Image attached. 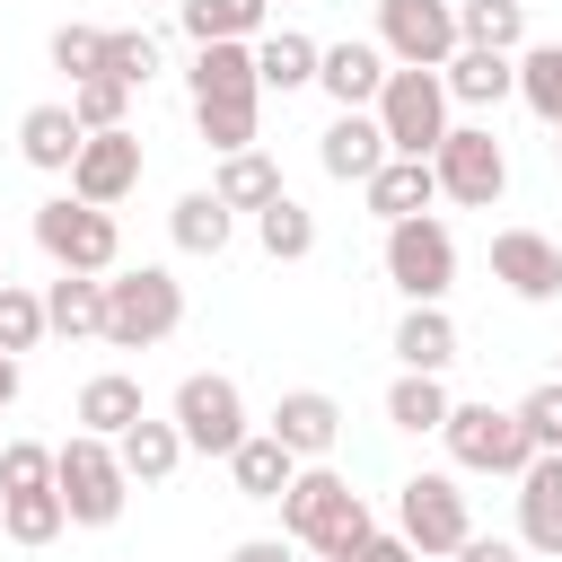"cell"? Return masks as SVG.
Listing matches in <instances>:
<instances>
[{
    "label": "cell",
    "mask_w": 562,
    "mask_h": 562,
    "mask_svg": "<svg viewBox=\"0 0 562 562\" xmlns=\"http://www.w3.org/2000/svg\"><path fill=\"white\" fill-rule=\"evenodd\" d=\"M184 325V281L167 263H132V272H105V342L114 351H149Z\"/></svg>",
    "instance_id": "cell-2"
},
{
    "label": "cell",
    "mask_w": 562,
    "mask_h": 562,
    "mask_svg": "<svg viewBox=\"0 0 562 562\" xmlns=\"http://www.w3.org/2000/svg\"><path fill=\"white\" fill-rule=\"evenodd\" d=\"M211 193H220L228 211H272V202H281V167H272L263 149H237V158H220Z\"/></svg>",
    "instance_id": "cell-31"
},
{
    "label": "cell",
    "mask_w": 562,
    "mask_h": 562,
    "mask_svg": "<svg viewBox=\"0 0 562 562\" xmlns=\"http://www.w3.org/2000/svg\"><path fill=\"white\" fill-rule=\"evenodd\" d=\"M553 167H562V132H553Z\"/></svg>",
    "instance_id": "cell-47"
},
{
    "label": "cell",
    "mask_w": 562,
    "mask_h": 562,
    "mask_svg": "<svg viewBox=\"0 0 562 562\" xmlns=\"http://www.w3.org/2000/svg\"><path fill=\"white\" fill-rule=\"evenodd\" d=\"M518 544L562 562V448H544L527 474H518Z\"/></svg>",
    "instance_id": "cell-16"
},
{
    "label": "cell",
    "mask_w": 562,
    "mask_h": 562,
    "mask_svg": "<svg viewBox=\"0 0 562 562\" xmlns=\"http://www.w3.org/2000/svg\"><path fill=\"white\" fill-rule=\"evenodd\" d=\"M457 35L474 53H527V0H457Z\"/></svg>",
    "instance_id": "cell-30"
},
{
    "label": "cell",
    "mask_w": 562,
    "mask_h": 562,
    "mask_svg": "<svg viewBox=\"0 0 562 562\" xmlns=\"http://www.w3.org/2000/svg\"><path fill=\"white\" fill-rule=\"evenodd\" d=\"M439 79H448V105H501V97H518V53H474V44H457V61H448Z\"/></svg>",
    "instance_id": "cell-22"
},
{
    "label": "cell",
    "mask_w": 562,
    "mask_h": 562,
    "mask_svg": "<svg viewBox=\"0 0 562 562\" xmlns=\"http://www.w3.org/2000/svg\"><path fill=\"white\" fill-rule=\"evenodd\" d=\"M228 562H290V536H246L228 544Z\"/></svg>",
    "instance_id": "cell-44"
},
{
    "label": "cell",
    "mask_w": 562,
    "mask_h": 562,
    "mask_svg": "<svg viewBox=\"0 0 562 562\" xmlns=\"http://www.w3.org/2000/svg\"><path fill=\"white\" fill-rule=\"evenodd\" d=\"M193 105H263V79H255V44H202L193 70H184Z\"/></svg>",
    "instance_id": "cell-18"
},
{
    "label": "cell",
    "mask_w": 562,
    "mask_h": 562,
    "mask_svg": "<svg viewBox=\"0 0 562 562\" xmlns=\"http://www.w3.org/2000/svg\"><path fill=\"white\" fill-rule=\"evenodd\" d=\"M316 61H325V44H307L299 26H263V35H255V79L281 88V97H290V88H316Z\"/></svg>",
    "instance_id": "cell-25"
},
{
    "label": "cell",
    "mask_w": 562,
    "mask_h": 562,
    "mask_svg": "<svg viewBox=\"0 0 562 562\" xmlns=\"http://www.w3.org/2000/svg\"><path fill=\"white\" fill-rule=\"evenodd\" d=\"M386 281L404 290V307H439L448 290H457V237H448V220H395L386 228Z\"/></svg>",
    "instance_id": "cell-7"
},
{
    "label": "cell",
    "mask_w": 562,
    "mask_h": 562,
    "mask_svg": "<svg viewBox=\"0 0 562 562\" xmlns=\"http://www.w3.org/2000/svg\"><path fill=\"white\" fill-rule=\"evenodd\" d=\"M53 492H61L70 527H114V518H123V501H132V474H123L114 439L79 430V439H61V448H53Z\"/></svg>",
    "instance_id": "cell-3"
},
{
    "label": "cell",
    "mask_w": 562,
    "mask_h": 562,
    "mask_svg": "<svg viewBox=\"0 0 562 562\" xmlns=\"http://www.w3.org/2000/svg\"><path fill=\"white\" fill-rule=\"evenodd\" d=\"M369 114L386 123V149L395 158H430L448 140V79L439 70H386V97Z\"/></svg>",
    "instance_id": "cell-8"
},
{
    "label": "cell",
    "mask_w": 562,
    "mask_h": 562,
    "mask_svg": "<svg viewBox=\"0 0 562 562\" xmlns=\"http://www.w3.org/2000/svg\"><path fill=\"white\" fill-rule=\"evenodd\" d=\"M44 325L53 334H70V342H105V281L97 272H53L44 281Z\"/></svg>",
    "instance_id": "cell-21"
},
{
    "label": "cell",
    "mask_w": 562,
    "mask_h": 562,
    "mask_svg": "<svg viewBox=\"0 0 562 562\" xmlns=\"http://www.w3.org/2000/svg\"><path fill=\"white\" fill-rule=\"evenodd\" d=\"M518 105L562 132V44H527L518 53Z\"/></svg>",
    "instance_id": "cell-35"
},
{
    "label": "cell",
    "mask_w": 562,
    "mask_h": 562,
    "mask_svg": "<svg viewBox=\"0 0 562 562\" xmlns=\"http://www.w3.org/2000/svg\"><path fill=\"white\" fill-rule=\"evenodd\" d=\"M0 492H53V448L9 439V448H0Z\"/></svg>",
    "instance_id": "cell-41"
},
{
    "label": "cell",
    "mask_w": 562,
    "mask_h": 562,
    "mask_svg": "<svg viewBox=\"0 0 562 562\" xmlns=\"http://www.w3.org/2000/svg\"><path fill=\"white\" fill-rule=\"evenodd\" d=\"M140 413H149L140 404V378H123V369H105V378L79 386V430H97V439H123Z\"/></svg>",
    "instance_id": "cell-28"
},
{
    "label": "cell",
    "mask_w": 562,
    "mask_h": 562,
    "mask_svg": "<svg viewBox=\"0 0 562 562\" xmlns=\"http://www.w3.org/2000/svg\"><path fill=\"white\" fill-rule=\"evenodd\" d=\"M430 176H439V193H448V202L492 211V202L509 193V149L492 140V123H448V140L430 149Z\"/></svg>",
    "instance_id": "cell-9"
},
{
    "label": "cell",
    "mask_w": 562,
    "mask_h": 562,
    "mask_svg": "<svg viewBox=\"0 0 562 562\" xmlns=\"http://www.w3.org/2000/svg\"><path fill=\"white\" fill-rule=\"evenodd\" d=\"M457 44V0H378V53L395 70H448Z\"/></svg>",
    "instance_id": "cell-10"
},
{
    "label": "cell",
    "mask_w": 562,
    "mask_h": 562,
    "mask_svg": "<svg viewBox=\"0 0 562 562\" xmlns=\"http://www.w3.org/2000/svg\"><path fill=\"white\" fill-rule=\"evenodd\" d=\"M0 290H9V255H0Z\"/></svg>",
    "instance_id": "cell-48"
},
{
    "label": "cell",
    "mask_w": 562,
    "mask_h": 562,
    "mask_svg": "<svg viewBox=\"0 0 562 562\" xmlns=\"http://www.w3.org/2000/svg\"><path fill=\"white\" fill-rule=\"evenodd\" d=\"M395 360L422 369V378H439V369L457 360V316H448V307H404V316H395Z\"/></svg>",
    "instance_id": "cell-26"
},
{
    "label": "cell",
    "mask_w": 562,
    "mask_h": 562,
    "mask_svg": "<svg viewBox=\"0 0 562 562\" xmlns=\"http://www.w3.org/2000/svg\"><path fill=\"white\" fill-rule=\"evenodd\" d=\"M167 422L184 430V448H193V457H220V465H228V457L255 439V422H246V395H237V378H220V369H193V378L176 386Z\"/></svg>",
    "instance_id": "cell-5"
},
{
    "label": "cell",
    "mask_w": 562,
    "mask_h": 562,
    "mask_svg": "<svg viewBox=\"0 0 562 562\" xmlns=\"http://www.w3.org/2000/svg\"><path fill=\"white\" fill-rule=\"evenodd\" d=\"M299 465H325L334 457V439H342V404L325 395V386H290L281 404H272V422H263Z\"/></svg>",
    "instance_id": "cell-14"
},
{
    "label": "cell",
    "mask_w": 562,
    "mask_h": 562,
    "mask_svg": "<svg viewBox=\"0 0 562 562\" xmlns=\"http://www.w3.org/2000/svg\"><path fill=\"white\" fill-rule=\"evenodd\" d=\"M518 422H527L536 457H544V448H562V378H553V386H536V395L518 404Z\"/></svg>",
    "instance_id": "cell-42"
},
{
    "label": "cell",
    "mask_w": 562,
    "mask_h": 562,
    "mask_svg": "<svg viewBox=\"0 0 562 562\" xmlns=\"http://www.w3.org/2000/svg\"><path fill=\"white\" fill-rule=\"evenodd\" d=\"M386 70H395V61H386L378 44H360V35H351V44H325L316 88L334 97V114H369V105L386 97Z\"/></svg>",
    "instance_id": "cell-15"
},
{
    "label": "cell",
    "mask_w": 562,
    "mask_h": 562,
    "mask_svg": "<svg viewBox=\"0 0 562 562\" xmlns=\"http://www.w3.org/2000/svg\"><path fill=\"white\" fill-rule=\"evenodd\" d=\"M228 483H237V501H272V509H281V492L299 483V457H290L272 430H255V439L228 457Z\"/></svg>",
    "instance_id": "cell-24"
},
{
    "label": "cell",
    "mask_w": 562,
    "mask_h": 562,
    "mask_svg": "<svg viewBox=\"0 0 562 562\" xmlns=\"http://www.w3.org/2000/svg\"><path fill=\"white\" fill-rule=\"evenodd\" d=\"M492 281H501L509 299L544 307V299H562V246H553L544 228H501V237H492Z\"/></svg>",
    "instance_id": "cell-12"
},
{
    "label": "cell",
    "mask_w": 562,
    "mask_h": 562,
    "mask_svg": "<svg viewBox=\"0 0 562 562\" xmlns=\"http://www.w3.org/2000/svg\"><path fill=\"white\" fill-rule=\"evenodd\" d=\"M176 9H184V0H176Z\"/></svg>",
    "instance_id": "cell-49"
},
{
    "label": "cell",
    "mask_w": 562,
    "mask_h": 562,
    "mask_svg": "<svg viewBox=\"0 0 562 562\" xmlns=\"http://www.w3.org/2000/svg\"><path fill=\"white\" fill-rule=\"evenodd\" d=\"M79 149H88V132H79V114H70V105H26V114H18V158H26V167L70 176V167H79Z\"/></svg>",
    "instance_id": "cell-19"
},
{
    "label": "cell",
    "mask_w": 562,
    "mask_h": 562,
    "mask_svg": "<svg viewBox=\"0 0 562 562\" xmlns=\"http://www.w3.org/2000/svg\"><path fill=\"white\" fill-rule=\"evenodd\" d=\"M448 457H457V474H527L536 465V439H527V422H518V404H457L448 413Z\"/></svg>",
    "instance_id": "cell-6"
},
{
    "label": "cell",
    "mask_w": 562,
    "mask_h": 562,
    "mask_svg": "<svg viewBox=\"0 0 562 562\" xmlns=\"http://www.w3.org/2000/svg\"><path fill=\"white\" fill-rule=\"evenodd\" d=\"M70 114H79V132H123L132 123V88L123 79H79L70 88Z\"/></svg>",
    "instance_id": "cell-38"
},
{
    "label": "cell",
    "mask_w": 562,
    "mask_h": 562,
    "mask_svg": "<svg viewBox=\"0 0 562 562\" xmlns=\"http://www.w3.org/2000/svg\"><path fill=\"white\" fill-rule=\"evenodd\" d=\"M176 18H184V35H193V53H202V44H255L263 18H272V0H184Z\"/></svg>",
    "instance_id": "cell-27"
},
{
    "label": "cell",
    "mask_w": 562,
    "mask_h": 562,
    "mask_svg": "<svg viewBox=\"0 0 562 562\" xmlns=\"http://www.w3.org/2000/svg\"><path fill=\"white\" fill-rule=\"evenodd\" d=\"M105 79L149 88V79H158V35H149V26H105Z\"/></svg>",
    "instance_id": "cell-36"
},
{
    "label": "cell",
    "mask_w": 562,
    "mask_h": 562,
    "mask_svg": "<svg viewBox=\"0 0 562 562\" xmlns=\"http://www.w3.org/2000/svg\"><path fill=\"white\" fill-rule=\"evenodd\" d=\"M53 325H44V290H26V281H9L0 290V351L18 360V351H35Z\"/></svg>",
    "instance_id": "cell-37"
},
{
    "label": "cell",
    "mask_w": 562,
    "mask_h": 562,
    "mask_svg": "<svg viewBox=\"0 0 562 562\" xmlns=\"http://www.w3.org/2000/svg\"><path fill=\"white\" fill-rule=\"evenodd\" d=\"M255 246H263L272 263H299V255H316V211L281 193L272 211H255Z\"/></svg>",
    "instance_id": "cell-33"
},
{
    "label": "cell",
    "mask_w": 562,
    "mask_h": 562,
    "mask_svg": "<svg viewBox=\"0 0 562 562\" xmlns=\"http://www.w3.org/2000/svg\"><path fill=\"white\" fill-rule=\"evenodd\" d=\"M395 536L422 553V562H439V553H457L465 536H474V509H465V492H457V474H413L404 492H395Z\"/></svg>",
    "instance_id": "cell-11"
},
{
    "label": "cell",
    "mask_w": 562,
    "mask_h": 562,
    "mask_svg": "<svg viewBox=\"0 0 562 562\" xmlns=\"http://www.w3.org/2000/svg\"><path fill=\"white\" fill-rule=\"evenodd\" d=\"M448 562H518V544H509V536H465Z\"/></svg>",
    "instance_id": "cell-43"
},
{
    "label": "cell",
    "mask_w": 562,
    "mask_h": 562,
    "mask_svg": "<svg viewBox=\"0 0 562 562\" xmlns=\"http://www.w3.org/2000/svg\"><path fill=\"white\" fill-rule=\"evenodd\" d=\"M35 246L53 255V272H114V255H123V228H114V211H97V202H79V193H53V202H35Z\"/></svg>",
    "instance_id": "cell-4"
},
{
    "label": "cell",
    "mask_w": 562,
    "mask_h": 562,
    "mask_svg": "<svg viewBox=\"0 0 562 562\" xmlns=\"http://www.w3.org/2000/svg\"><path fill=\"white\" fill-rule=\"evenodd\" d=\"M351 562H422V553H413V544H404V536H369V544H360V553H351Z\"/></svg>",
    "instance_id": "cell-45"
},
{
    "label": "cell",
    "mask_w": 562,
    "mask_h": 562,
    "mask_svg": "<svg viewBox=\"0 0 562 562\" xmlns=\"http://www.w3.org/2000/svg\"><path fill=\"white\" fill-rule=\"evenodd\" d=\"M9 404H18V360L0 351V413H9Z\"/></svg>",
    "instance_id": "cell-46"
},
{
    "label": "cell",
    "mask_w": 562,
    "mask_h": 562,
    "mask_svg": "<svg viewBox=\"0 0 562 562\" xmlns=\"http://www.w3.org/2000/svg\"><path fill=\"white\" fill-rule=\"evenodd\" d=\"M360 193H369V211L395 228V220H422V211L439 202V176H430V158H386Z\"/></svg>",
    "instance_id": "cell-20"
},
{
    "label": "cell",
    "mask_w": 562,
    "mask_h": 562,
    "mask_svg": "<svg viewBox=\"0 0 562 562\" xmlns=\"http://www.w3.org/2000/svg\"><path fill=\"white\" fill-rule=\"evenodd\" d=\"M53 70H70V88H79V79H105V26H79V18H70V26L53 35Z\"/></svg>",
    "instance_id": "cell-39"
},
{
    "label": "cell",
    "mask_w": 562,
    "mask_h": 562,
    "mask_svg": "<svg viewBox=\"0 0 562 562\" xmlns=\"http://www.w3.org/2000/svg\"><path fill=\"white\" fill-rule=\"evenodd\" d=\"M193 132L220 158H237V149H255V105H193Z\"/></svg>",
    "instance_id": "cell-40"
},
{
    "label": "cell",
    "mask_w": 562,
    "mask_h": 562,
    "mask_svg": "<svg viewBox=\"0 0 562 562\" xmlns=\"http://www.w3.org/2000/svg\"><path fill=\"white\" fill-rule=\"evenodd\" d=\"M132 184H140V132H132V123H123V132H88V149H79V167H70V193L97 202V211H114Z\"/></svg>",
    "instance_id": "cell-13"
},
{
    "label": "cell",
    "mask_w": 562,
    "mask_h": 562,
    "mask_svg": "<svg viewBox=\"0 0 562 562\" xmlns=\"http://www.w3.org/2000/svg\"><path fill=\"white\" fill-rule=\"evenodd\" d=\"M167 228H176V246H184V255H228V228H237V211H228L220 193H184V202L167 211Z\"/></svg>",
    "instance_id": "cell-32"
},
{
    "label": "cell",
    "mask_w": 562,
    "mask_h": 562,
    "mask_svg": "<svg viewBox=\"0 0 562 562\" xmlns=\"http://www.w3.org/2000/svg\"><path fill=\"white\" fill-rule=\"evenodd\" d=\"M61 527H70L61 492H0V536L9 544H53Z\"/></svg>",
    "instance_id": "cell-34"
},
{
    "label": "cell",
    "mask_w": 562,
    "mask_h": 562,
    "mask_svg": "<svg viewBox=\"0 0 562 562\" xmlns=\"http://www.w3.org/2000/svg\"><path fill=\"white\" fill-rule=\"evenodd\" d=\"M114 457H123V474H132V483H167V474H176V465H184L193 448H184V430H176V422L140 413V422H132V430L114 439Z\"/></svg>",
    "instance_id": "cell-23"
},
{
    "label": "cell",
    "mask_w": 562,
    "mask_h": 562,
    "mask_svg": "<svg viewBox=\"0 0 562 562\" xmlns=\"http://www.w3.org/2000/svg\"><path fill=\"white\" fill-rule=\"evenodd\" d=\"M386 158H395V149H386V123H378V114H334L325 140H316V167H325L334 184H369Z\"/></svg>",
    "instance_id": "cell-17"
},
{
    "label": "cell",
    "mask_w": 562,
    "mask_h": 562,
    "mask_svg": "<svg viewBox=\"0 0 562 562\" xmlns=\"http://www.w3.org/2000/svg\"><path fill=\"white\" fill-rule=\"evenodd\" d=\"M448 413H457V395L439 386V378H422V369H395V386H386V422L395 430H448Z\"/></svg>",
    "instance_id": "cell-29"
},
{
    "label": "cell",
    "mask_w": 562,
    "mask_h": 562,
    "mask_svg": "<svg viewBox=\"0 0 562 562\" xmlns=\"http://www.w3.org/2000/svg\"><path fill=\"white\" fill-rule=\"evenodd\" d=\"M281 536L307 544L316 562H351L378 527H369V501H360L334 465H299V483L281 492Z\"/></svg>",
    "instance_id": "cell-1"
}]
</instances>
